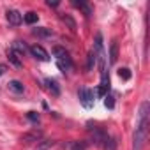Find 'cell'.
Segmentation results:
<instances>
[{
    "label": "cell",
    "mask_w": 150,
    "mask_h": 150,
    "mask_svg": "<svg viewBox=\"0 0 150 150\" xmlns=\"http://www.w3.org/2000/svg\"><path fill=\"white\" fill-rule=\"evenodd\" d=\"M62 21H64V23H67L71 30H76V23H74V20H72L71 16H67V14H64V16H62Z\"/></svg>",
    "instance_id": "obj_18"
},
{
    "label": "cell",
    "mask_w": 150,
    "mask_h": 150,
    "mask_svg": "<svg viewBox=\"0 0 150 150\" xmlns=\"http://www.w3.org/2000/svg\"><path fill=\"white\" fill-rule=\"evenodd\" d=\"M44 85H46V88H48L53 96H60V87H58V83H57L55 80L46 78V80H44Z\"/></svg>",
    "instance_id": "obj_7"
},
{
    "label": "cell",
    "mask_w": 150,
    "mask_h": 150,
    "mask_svg": "<svg viewBox=\"0 0 150 150\" xmlns=\"http://www.w3.org/2000/svg\"><path fill=\"white\" fill-rule=\"evenodd\" d=\"M11 50H13V51H16V53L20 55V57H21V55H25V53L28 51L27 44H25V42H21V41H14V42H13V48H11Z\"/></svg>",
    "instance_id": "obj_9"
},
{
    "label": "cell",
    "mask_w": 150,
    "mask_h": 150,
    "mask_svg": "<svg viewBox=\"0 0 150 150\" xmlns=\"http://www.w3.org/2000/svg\"><path fill=\"white\" fill-rule=\"evenodd\" d=\"M118 76L127 81V80H131V71L127 67H122V69H118Z\"/></svg>",
    "instance_id": "obj_17"
},
{
    "label": "cell",
    "mask_w": 150,
    "mask_h": 150,
    "mask_svg": "<svg viewBox=\"0 0 150 150\" xmlns=\"http://www.w3.org/2000/svg\"><path fill=\"white\" fill-rule=\"evenodd\" d=\"M72 6L76 7V9H80V11H83L85 16H90L92 14V9H90V6L87 2H81V0H80V2H78V0H72Z\"/></svg>",
    "instance_id": "obj_8"
},
{
    "label": "cell",
    "mask_w": 150,
    "mask_h": 150,
    "mask_svg": "<svg viewBox=\"0 0 150 150\" xmlns=\"http://www.w3.org/2000/svg\"><path fill=\"white\" fill-rule=\"evenodd\" d=\"M6 18H7V21H9L11 25H14V27H18V25L23 21V14H21L20 11H16V9H9V11L6 13Z\"/></svg>",
    "instance_id": "obj_6"
},
{
    "label": "cell",
    "mask_w": 150,
    "mask_h": 150,
    "mask_svg": "<svg viewBox=\"0 0 150 150\" xmlns=\"http://www.w3.org/2000/svg\"><path fill=\"white\" fill-rule=\"evenodd\" d=\"M28 53L35 58V60H41V62H46V60H50V55H48V51L41 46V44H34V46H30L28 48Z\"/></svg>",
    "instance_id": "obj_5"
},
{
    "label": "cell",
    "mask_w": 150,
    "mask_h": 150,
    "mask_svg": "<svg viewBox=\"0 0 150 150\" xmlns=\"http://www.w3.org/2000/svg\"><path fill=\"white\" fill-rule=\"evenodd\" d=\"M37 20H39V16H37V13H34V11H30V13L23 14V21H25V23H28V25H34Z\"/></svg>",
    "instance_id": "obj_13"
},
{
    "label": "cell",
    "mask_w": 150,
    "mask_h": 150,
    "mask_svg": "<svg viewBox=\"0 0 150 150\" xmlns=\"http://www.w3.org/2000/svg\"><path fill=\"white\" fill-rule=\"evenodd\" d=\"M117 55H118V46H117V42H113L111 44V57H110V62L111 64L117 60Z\"/></svg>",
    "instance_id": "obj_19"
},
{
    "label": "cell",
    "mask_w": 150,
    "mask_h": 150,
    "mask_svg": "<svg viewBox=\"0 0 150 150\" xmlns=\"http://www.w3.org/2000/svg\"><path fill=\"white\" fill-rule=\"evenodd\" d=\"M78 97H80V103H81V106L83 108H87V110H90L92 106H94V103H96V94H94V90H90V88H87V87H83V88H80V92H78Z\"/></svg>",
    "instance_id": "obj_3"
},
{
    "label": "cell",
    "mask_w": 150,
    "mask_h": 150,
    "mask_svg": "<svg viewBox=\"0 0 150 150\" xmlns=\"http://www.w3.org/2000/svg\"><path fill=\"white\" fill-rule=\"evenodd\" d=\"M28 118H30L32 122H39V115H37L35 111H30V113H28Z\"/></svg>",
    "instance_id": "obj_22"
},
{
    "label": "cell",
    "mask_w": 150,
    "mask_h": 150,
    "mask_svg": "<svg viewBox=\"0 0 150 150\" xmlns=\"http://www.w3.org/2000/svg\"><path fill=\"white\" fill-rule=\"evenodd\" d=\"M85 148H87V143H80V141H74L71 146V150H85Z\"/></svg>",
    "instance_id": "obj_21"
},
{
    "label": "cell",
    "mask_w": 150,
    "mask_h": 150,
    "mask_svg": "<svg viewBox=\"0 0 150 150\" xmlns=\"http://www.w3.org/2000/svg\"><path fill=\"white\" fill-rule=\"evenodd\" d=\"M148 113H150V104L145 101L139 106V115H138V124L134 129L132 136V150H143L146 136H148Z\"/></svg>",
    "instance_id": "obj_1"
},
{
    "label": "cell",
    "mask_w": 150,
    "mask_h": 150,
    "mask_svg": "<svg viewBox=\"0 0 150 150\" xmlns=\"http://www.w3.org/2000/svg\"><path fill=\"white\" fill-rule=\"evenodd\" d=\"M53 55H55L57 65H58V69H60L62 72H69V71L72 69V60H71V57H69V53H67L65 48L55 46V48H53Z\"/></svg>",
    "instance_id": "obj_2"
},
{
    "label": "cell",
    "mask_w": 150,
    "mask_h": 150,
    "mask_svg": "<svg viewBox=\"0 0 150 150\" xmlns=\"http://www.w3.org/2000/svg\"><path fill=\"white\" fill-rule=\"evenodd\" d=\"M32 34H34V35H37V37H51V35H53V32H51L50 28H46V27L34 28V30H32Z\"/></svg>",
    "instance_id": "obj_10"
},
{
    "label": "cell",
    "mask_w": 150,
    "mask_h": 150,
    "mask_svg": "<svg viewBox=\"0 0 150 150\" xmlns=\"http://www.w3.org/2000/svg\"><path fill=\"white\" fill-rule=\"evenodd\" d=\"M46 4H48L50 7H57V6H58V2H51V0H48V2H46Z\"/></svg>",
    "instance_id": "obj_24"
},
{
    "label": "cell",
    "mask_w": 150,
    "mask_h": 150,
    "mask_svg": "<svg viewBox=\"0 0 150 150\" xmlns=\"http://www.w3.org/2000/svg\"><path fill=\"white\" fill-rule=\"evenodd\" d=\"M104 104H106V108L113 110V108H115V99H113V96H106V97H104Z\"/></svg>",
    "instance_id": "obj_20"
},
{
    "label": "cell",
    "mask_w": 150,
    "mask_h": 150,
    "mask_svg": "<svg viewBox=\"0 0 150 150\" xmlns=\"http://www.w3.org/2000/svg\"><path fill=\"white\" fill-rule=\"evenodd\" d=\"M7 57H9V60H11V64H13V65H16V67H21V58H20V55H18L16 51L9 50V51H7Z\"/></svg>",
    "instance_id": "obj_11"
},
{
    "label": "cell",
    "mask_w": 150,
    "mask_h": 150,
    "mask_svg": "<svg viewBox=\"0 0 150 150\" xmlns=\"http://www.w3.org/2000/svg\"><path fill=\"white\" fill-rule=\"evenodd\" d=\"M104 150H117V141H115V138H111L110 134H108V138L104 139V143L101 145Z\"/></svg>",
    "instance_id": "obj_12"
},
{
    "label": "cell",
    "mask_w": 150,
    "mask_h": 150,
    "mask_svg": "<svg viewBox=\"0 0 150 150\" xmlns=\"http://www.w3.org/2000/svg\"><path fill=\"white\" fill-rule=\"evenodd\" d=\"M9 90H13L14 94H21L25 88H23V85L18 80H13V81H9Z\"/></svg>",
    "instance_id": "obj_14"
},
{
    "label": "cell",
    "mask_w": 150,
    "mask_h": 150,
    "mask_svg": "<svg viewBox=\"0 0 150 150\" xmlns=\"http://www.w3.org/2000/svg\"><path fill=\"white\" fill-rule=\"evenodd\" d=\"M39 138H41V132L39 131H32V132H27V134L21 136L23 141H37Z\"/></svg>",
    "instance_id": "obj_15"
},
{
    "label": "cell",
    "mask_w": 150,
    "mask_h": 150,
    "mask_svg": "<svg viewBox=\"0 0 150 150\" xmlns=\"http://www.w3.org/2000/svg\"><path fill=\"white\" fill-rule=\"evenodd\" d=\"M6 71H7V67H6L4 64H0V76H2V74H4Z\"/></svg>",
    "instance_id": "obj_23"
},
{
    "label": "cell",
    "mask_w": 150,
    "mask_h": 150,
    "mask_svg": "<svg viewBox=\"0 0 150 150\" xmlns=\"http://www.w3.org/2000/svg\"><path fill=\"white\" fill-rule=\"evenodd\" d=\"M53 146V141H50V139H42V141H39V145L35 146V150H50Z\"/></svg>",
    "instance_id": "obj_16"
},
{
    "label": "cell",
    "mask_w": 150,
    "mask_h": 150,
    "mask_svg": "<svg viewBox=\"0 0 150 150\" xmlns=\"http://www.w3.org/2000/svg\"><path fill=\"white\" fill-rule=\"evenodd\" d=\"M88 134H90V138L94 139V143L96 145H103L104 143V139L108 138V132L103 129V127H97V125H92V124H88Z\"/></svg>",
    "instance_id": "obj_4"
}]
</instances>
